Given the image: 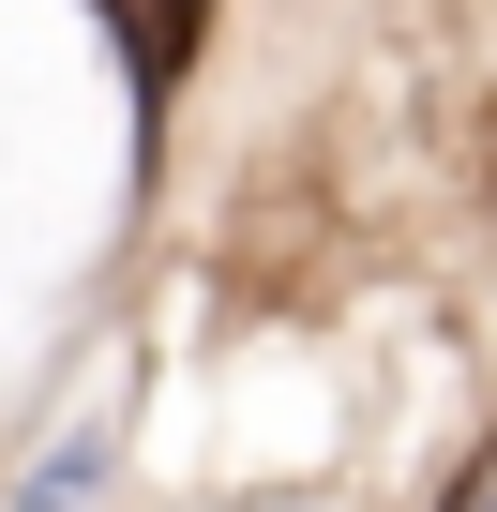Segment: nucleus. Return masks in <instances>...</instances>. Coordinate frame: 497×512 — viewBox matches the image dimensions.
<instances>
[{"label":"nucleus","instance_id":"f257e3e1","mask_svg":"<svg viewBox=\"0 0 497 512\" xmlns=\"http://www.w3.org/2000/svg\"><path fill=\"white\" fill-rule=\"evenodd\" d=\"M121 16V61H136V106L166 121V91L196 76V46H211V0H106Z\"/></svg>","mask_w":497,"mask_h":512},{"label":"nucleus","instance_id":"f03ea898","mask_svg":"<svg viewBox=\"0 0 497 512\" xmlns=\"http://www.w3.org/2000/svg\"><path fill=\"white\" fill-rule=\"evenodd\" d=\"M106 482V437H61V467H31V512H76Z\"/></svg>","mask_w":497,"mask_h":512},{"label":"nucleus","instance_id":"7ed1b4c3","mask_svg":"<svg viewBox=\"0 0 497 512\" xmlns=\"http://www.w3.org/2000/svg\"><path fill=\"white\" fill-rule=\"evenodd\" d=\"M452 512H497V452H482V467H467V497H452Z\"/></svg>","mask_w":497,"mask_h":512}]
</instances>
